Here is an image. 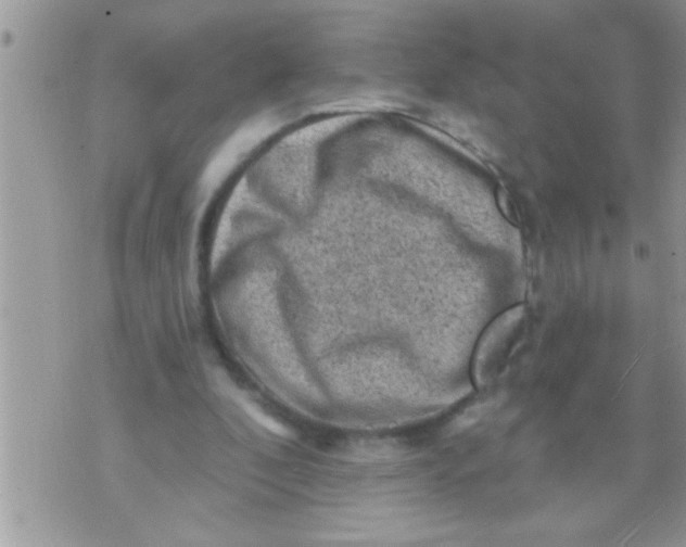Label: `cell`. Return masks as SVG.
I'll return each instance as SVG.
<instances>
[{
    "mask_svg": "<svg viewBox=\"0 0 686 547\" xmlns=\"http://www.w3.org/2000/svg\"><path fill=\"white\" fill-rule=\"evenodd\" d=\"M524 319V308L514 306L497 316L484 330L474 351L472 374L478 386L485 385L511 351Z\"/></svg>",
    "mask_w": 686,
    "mask_h": 547,
    "instance_id": "obj_1",
    "label": "cell"
}]
</instances>
